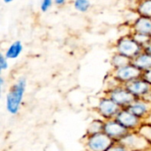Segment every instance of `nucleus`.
<instances>
[{
	"mask_svg": "<svg viewBox=\"0 0 151 151\" xmlns=\"http://www.w3.org/2000/svg\"><path fill=\"white\" fill-rule=\"evenodd\" d=\"M4 85H5V81H4V78L3 76L0 77V88H1V91L4 90Z\"/></svg>",
	"mask_w": 151,
	"mask_h": 151,
	"instance_id": "obj_25",
	"label": "nucleus"
},
{
	"mask_svg": "<svg viewBox=\"0 0 151 151\" xmlns=\"http://www.w3.org/2000/svg\"><path fill=\"white\" fill-rule=\"evenodd\" d=\"M105 95L110 97L120 109H127L135 99L124 85H116L105 90Z\"/></svg>",
	"mask_w": 151,
	"mask_h": 151,
	"instance_id": "obj_5",
	"label": "nucleus"
},
{
	"mask_svg": "<svg viewBox=\"0 0 151 151\" xmlns=\"http://www.w3.org/2000/svg\"><path fill=\"white\" fill-rule=\"evenodd\" d=\"M135 99H147L151 95V85L142 77L125 85Z\"/></svg>",
	"mask_w": 151,
	"mask_h": 151,
	"instance_id": "obj_9",
	"label": "nucleus"
},
{
	"mask_svg": "<svg viewBox=\"0 0 151 151\" xmlns=\"http://www.w3.org/2000/svg\"><path fill=\"white\" fill-rule=\"evenodd\" d=\"M4 4H11V3H12V0H4Z\"/></svg>",
	"mask_w": 151,
	"mask_h": 151,
	"instance_id": "obj_27",
	"label": "nucleus"
},
{
	"mask_svg": "<svg viewBox=\"0 0 151 151\" xmlns=\"http://www.w3.org/2000/svg\"><path fill=\"white\" fill-rule=\"evenodd\" d=\"M104 120H103L102 119H93L88 126L85 135H93V134L104 133Z\"/></svg>",
	"mask_w": 151,
	"mask_h": 151,
	"instance_id": "obj_16",
	"label": "nucleus"
},
{
	"mask_svg": "<svg viewBox=\"0 0 151 151\" xmlns=\"http://www.w3.org/2000/svg\"><path fill=\"white\" fill-rule=\"evenodd\" d=\"M23 49H24V47L20 41H19V40L14 41L5 50L4 56L6 57V58L8 60L17 59L23 52Z\"/></svg>",
	"mask_w": 151,
	"mask_h": 151,
	"instance_id": "obj_14",
	"label": "nucleus"
},
{
	"mask_svg": "<svg viewBox=\"0 0 151 151\" xmlns=\"http://www.w3.org/2000/svg\"><path fill=\"white\" fill-rule=\"evenodd\" d=\"M131 31L132 33L142 34L151 37V18L139 16L132 24Z\"/></svg>",
	"mask_w": 151,
	"mask_h": 151,
	"instance_id": "obj_12",
	"label": "nucleus"
},
{
	"mask_svg": "<svg viewBox=\"0 0 151 151\" xmlns=\"http://www.w3.org/2000/svg\"><path fill=\"white\" fill-rule=\"evenodd\" d=\"M83 142L87 151H109L116 143L104 133L85 135Z\"/></svg>",
	"mask_w": 151,
	"mask_h": 151,
	"instance_id": "obj_4",
	"label": "nucleus"
},
{
	"mask_svg": "<svg viewBox=\"0 0 151 151\" xmlns=\"http://www.w3.org/2000/svg\"><path fill=\"white\" fill-rule=\"evenodd\" d=\"M86 151H87V150H86Z\"/></svg>",
	"mask_w": 151,
	"mask_h": 151,
	"instance_id": "obj_29",
	"label": "nucleus"
},
{
	"mask_svg": "<svg viewBox=\"0 0 151 151\" xmlns=\"http://www.w3.org/2000/svg\"><path fill=\"white\" fill-rule=\"evenodd\" d=\"M9 68V62L6 57L4 56V53L0 54V70L5 71Z\"/></svg>",
	"mask_w": 151,
	"mask_h": 151,
	"instance_id": "obj_21",
	"label": "nucleus"
},
{
	"mask_svg": "<svg viewBox=\"0 0 151 151\" xmlns=\"http://www.w3.org/2000/svg\"><path fill=\"white\" fill-rule=\"evenodd\" d=\"M127 109L137 118L145 121L151 115V102L145 99H134Z\"/></svg>",
	"mask_w": 151,
	"mask_h": 151,
	"instance_id": "obj_11",
	"label": "nucleus"
},
{
	"mask_svg": "<svg viewBox=\"0 0 151 151\" xmlns=\"http://www.w3.org/2000/svg\"><path fill=\"white\" fill-rule=\"evenodd\" d=\"M144 51L147 52V53H149L150 55H151V42L144 48Z\"/></svg>",
	"mask_w": 151,
	"mask_h": 151,
	"instance_id": "obj_26",
	"label": "nucleus"
},
{
	"mask_svg": "<svg viewBox=\"0 0 151 151\" xmlns=\"http://www.w3.org/2000/svg\"><path fill=\"white\" fill-rule=\"evenodd\" d=\"M109 151H130L127 150L125 146H123L122 144H120L119 142H116L110 150Z\"/></svg>",
	"mask_w": 151,
	"mask_h": 151,
	"instance_id": "obj_22",
	"label": "nucleus"
},
{
	"mask_svg": "<svg viewBox=\"0 0 151 151\" xmlns=\"http://www.w3.org/2000/svg\"><path fill=\"white\" fill-rule=\"evenodd\" d=\"M130 63H131V60H129L126 57H124L117 52H114V54L111 58V67L113 68V70L123 67Z\"/></svg>",
	"mask_w": 151,
	"mask_h": 151,
	"instance_id": "obj_17",
	"label": "nucleus"
},
{
	"mask_svg": "<svg viewBox=\"0 0 151 151\" xmlns=\"http://www.w3.org/2000/svg\"><path fill=\"white\" fill-rule=\"evenodd\" d=\"M119 143L130 151H147L151 150V141L141 132H129Z\"/></svg>",
	"mask_w": 151,
	"mask_h": 151,
	"instance_id": "obj_3",
	"label": "nucleus"
},
{
	"mask_svg": "<svg viewBox=\"0 0 151 151\" xmlns=\"http://www.w3.org/2000/svg\"><path fill=\"white\" fill-rule=\"evenodd\" d=\"M147 151H151V150H147Z\"/></svg>",
	"mask_w": 151,
	"mask_h": 151,
	"instance_id": "obj_28",
	"label": "nucleus"
},
{
	"mask_svg": "<svg viewBox=\"0 0 151 151\" xmlns=\"http://www.w3.org/2000/svg\"><path fill=\"white\" fill-rule=\"evenodd\" d=\"M54 4V1L52 0H43L40 3V10L42 12H47L50 11Z\"/></svg>",
	"mask_w": 151,
	"mask_h": 151,
	"instance_id": "obj_20",
	"label": "nucleus"
},
{
	"mask_svg": "<svg viewBox=\"0 0 151 151\" xmlns=\"http://www.w3.org/2000/svg\"><path fill=\"white\" fill-rule=\"evenodd\" d=\"M110 75L120 85H127L133 81L142 77V73L132 63L111 71Z\"/></svg>",
	"mask_w": 151,
	"mask_h": 151,
	"instance_id": "obj_6",
	"label": "nucleus"
},
{
	"mask_svg": "<svg viewBox=\"0 0 151 151\" xmlns=\"http://www.w3.org/2000/svg\"><path fill=\"white\" fill-rule=\"evenodd\" d=\"M73 6L75 11L81 13H85L91 8V2L88 0H75L73 2Z\"/></svg>",
	"mask_w": 151,
	"mask_h": 151,
	"instance_id": "obj_18",
	"label": "nucleus"
},
{
	"mask_svg": "<svg viewBox=\"0 0 151 151\" xmlns=\"http://www.w3.org/2000/svg\"><path fill=\"white\" fill-rule=\"evenodd\" d=\"M131 63L143 73L151 69V55L143 51L133 59Z\"/></svg>",
	"mask_w": 151,
	"mask_h": 151,
	"instance_id": "obj_13",
	"label": "nucleus"
},
{
	"mask_svg": "<svg viewBox=\"0 0 151 151\" xmlns=\"http://www.w3.org/2000/svg\"><path fill=\"white\" fill-rule=\"evenodd\" d=\"M27 88V80L19 77L9 88L5 96V109L10 115L19 114L24 100Z\"/></svg>",
	"mask_w": 151,
	"mask_h": 151,
	"instance_id": "obj_1",
	"label": "nucleus"
},
{
	"mask_svg": "<svg viewBox=\"0 0 151 151\" xmlns=\"http://www.w3.org/2000/svg\"><path fill=\"white\" fill-rule=\"evenodd\" d=\"M54 4L57 5L58 7H62L66 4V1L65 0H55Z\"/></svg>",
	"mask_w": 151,
	"mask_h": 151,
	"instance_id": "obj_24",
	"label": "nucleus"
},
{
	"mask_svg": "<svg viewBox=\"0 0 151 151\" xmlns=\"http://www.w3.org/2000/svg\"><path fill=\"white\" fill-rule=\"evenodd\" d=\"M134 10L139 16L151 18V0L136 2L134 5Z\"/></svg>",
	"mask_w": 151,
	"mask_h": 151,
	"instance_id": "obj_15",
	"label": "nucleus"
},
{
	"mask_svg": "<svg viewBox=\"0 0 151 151\" xmlns=\"http://www.w3.org/2000/svg\"><path fill=\"white\" fill-rule=\"evenodd\" d=\"M114 49L115 52L126 57L131 61L144 51V48L135 41L131 34L119 36L115 42Z\"/></svg>",
	"mask_w": 151,
	"mask_h": 151,
	"instance_id": "obj_2",
	"label": "nucleus"
},
{
	"mask_svg": "<svg viewBox=\"0 0 151 151\" xmlns=\"http://www.w3.org/2000/svg\"><path fill=\"white\" fill-rule=\"evenodd\" d=\"M129 132L124 127H122L115 119L104 120V134H105L115 142H119Z\"/></svg>",
	"mask_w": 151,
	"mask_h": 151,
	"instance_id": "obj_10",
	"label": "nucleus"
},
{
	"mask_svg": "<svg viewBox=\"0 0 151 151\" xmlns=\"http://www.w3.org/2000/svg\"><path fill=\"white\" fill-rule=\"evenodd\" d=\"M131 35L135 39V41L143 48H145L151 42V37L149 36V35H142V34H138V33H132Z\"/></svg>",
	"mask_w": 151,
	"mask_h": 151,
	"instance_id": "obj_19",
	"label": "nucleus"
},
{
	"mask_svg": "<svg viewBox=\"0 0 151 151\" xmlns=\"http://www.w3.org/2000/svg\"><path fill=\"white\" fill-rule=\"evenodd\" d=\"M115 119L128 132H140L144 124L143 120L137 118L127 109H121L117 114Z\"/></svg>",
	"mask_w": 151,
	"mask_h": 151,
	"instance_id": "obj_8",
	"label": "nucleus"
},
{
	"mask_svg": "<svg viewBox=\"0 0 151 151\" xmlns=\"http://www.w3.org/2000/svg\"><path fill=\"white\" fill-rule=\"evenodd\" d=\"M142 78L151 85V69L142 73Z\"/></svg>",
	"mask_w": 151,
	"mask_h": 151,
	"instance_id": "obj_23",
	"label": "nucleus"
},
{
	"mask_svg": "<svg viewBox=\"0 0 151 151\" xmlns=\"http://www.w3.org/2000/svg\"><path fill=\"white\" fill-rule=\"evenodd\" d=\"M121 109L118 104H116L110 97L106 95L101 96L98 99L97 104L96 106V111L103 120L113 119L116 118L117 114Z\"/></svg>",
	"mask_w": 151,
	"mask_h": 151,
	"instance_id": "obj_7",
	"label": "nucleus"
}]
</instances>
